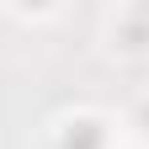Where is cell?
<instances>
[{
    "instance_id": "cell-1",
    "label": "cell",
    "mask_w": 149,
    "mask_h": 149,
    "mask_svg": "<svg viewBox=\"0 0 149 149\" xmlns=\"http://www.w3.org/2000/svg\"><path fill=\"white\" fill-rule=\"evenodd\" d=\"M59 149H107V133H101V128L96 123H69L64 128V139H59Z\"/></svg>"
},
{
    "instance_id": "cell-2",
    "label": "cell",
    "mask_w": 149,
    "mask_h": 149,
    "mask_svg": "<svg viewBox=\"0 0 149 149\" xmlns=\"http://www.w3.org/2000/svg\"><path fill=\"white\" fill-rule=\"evenodd\" d=\"M144 128H149V107H144Z\"/></svg>"
}]
</instances>
